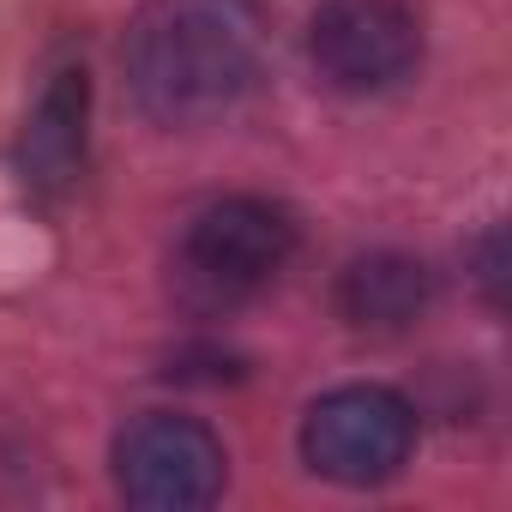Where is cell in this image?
I'll return each instance as SVG.
<instances>
[{
	"label": "cell",
	"mask_w": 512,
	"mask_h": 512,
	"mask_svg": "<svg viewBox=\"0 0 512 512\" xmlns=\"http://www.w3.org/2000/svg\"><path fill=\"white\" fill-rule=\"evenodd\" d=\"M85 115H91V85H85V67H61L31 121H25V145H19V163H25V181L37 193H67L85 169Z\"/></svg>",
	"instance_id": "8992f818"
},
{
	"label": "cell",
	"mask_w": 512,
	"mask_h": 512,
	"mask_svg": "<svg viewBox=\"0 0 512 512\" xmlns=\"http://www.w3.org/2000/svg\"><path fill=\"white\" fill-rule=\"evenodd\" d=\"M223 464H229L223 440L205 422L169 416V410H151V416L127 422V434L115 440V482L145 512L211 506L223 494Z\"/></svg>",
	"instance_id": "277c9868"
},
{
	"label": "cell",
	"mask_w": 512,
	"mask_h": 512,
	"mask_svg": "<svg viewBox=\"0 0 512 512\" xmlns=\"http://www.w3.org/2000/svg\"><path fill=\"white\" fill-rule=\"evenodd\" d=\"M260 73V13L247 0H151L127 31V85L163 127L229 115Z\"/></svg>",
	"instance_id": "6da1fadb"
},
{
	"label": "cell",
	"mask_w": 512,
	"mask_h": 512,
	"mask_svg": "<svg viewBox=\"0 0 512 512\" xmlns=\"http://www.w3.org/2000/svg\"><path fill=\"white\" fill-rule=\"evenodd\" d=\"M296 253V217L272 199L205 205L181 241V278L205 302H241L266 290Z\"/></svg>",
	"instance_id": "7a4b0ae2"
},
{
	"label": "cell",
	"mask_w": 512,
	"mask_h": 512,
	"mask_svg": "<svg viewBox=\"0 0 512 512\" xmlns=\"http://www.w3.org/2000/svg\"><path fill=\"white\" fill-rule=\"evenodd\" d=\"M434 302V272L410 253H362L338 278V314L356 332H410Z\"/></svg>",
	"instance_id": "52a82bcc"
},
{
	"label": "cell",
	"mask_w": 512,
	"mask_h": 512,
	"mask_svg": "<svg viewBox=\"0 0 512 512\" xmlns=\"http://www.w3.org/2000/svg\"><path fill=\"white\" fill-rule=\"evenodd\" d=\"M416 416L386 386H338L302 422V458L344 488H374L410 464Z\"/></svg>",
	"instance_id": "3957f363"
},
{
	"label": "cell",
	"mask_w": 512,
	"mask_h": 512,
	"mask_svg": "<svg viewBox=\"0 0 512 512\" xmlns=\"http://www.w3.org/2000/svg\"><path fill=\"white\" fill-rule=\"evenodd\" d=\"M314 67L332 91L374 97L416 73L422 61V25L404 0H326L308 31Z\"/></svg>",
	"instance_id": "5b68a950"
}]
</instances>
